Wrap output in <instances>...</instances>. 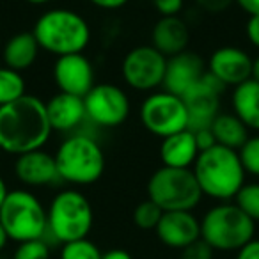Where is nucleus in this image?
Masks as SVG:
<instances>
[{
    "mask_svg": "<svg viewBox=\"0 0 259 259\" xmlns=\"http://www.w3.org/2000/svg\"><path fill=\"white\" fill-rule=\"evenodd\" d=\"M54 130L47 115V105L37 94L22 96L0 107V151L11 156L45 149Z\"/></svg>",
    "mask_w": 259,
    "mask_h": 259,
    "instance_id": "obj_1",
    "label": "nucleus"
},
{
    "mask_svg": "<svg viewBox=\"0 0 259 259\" xmlns=\"http://www.w3.org/2000/svg\"><path fill=\"white\" fill-rule=\"evenodd\" d=\"M54 156L61 183L73 188L98 183L107 167V158L100 141L85 130L66 135L57 146Z\"/></svg>",
    "mask_w": 259,
    "mask_h": 259,
    "instance_id": "obj_2",
    "label": "nucleus"
},
{
    "mask_svg": "<svg viewBox=\"0 0 259 259\" xmlns=\"http://www.w3.org/2000/svg\"><path fill=\"white\" fill-rule=\"evenodd\" d=\"M192 172L202 195L217 202L234 201L240 188L247 183L240 153L219 144L199 153Z\"/></svg>",
    "mask_w": 259,
    "mask_h": 259,
    "instance_id": "obj_3",
    "label": "nucleus"
},
{
    "mask_svg": "<svg viewBox=\"0 0 259 259\" xmlns=\"http://www.w3.org/2000/svg\"><path fill=\"white\" fill-rule=\"evenodd\" d=\"M32 34L47 54L62 57L83 54L93 39V30L83 15L69 8L47 9L34 22Z\"/></svg>",
    "mask_w": 259,
    "mask_h": 259,
    "instance_id": "obj_4",
    "label": "nucleus"
},
{
    "mask_svg": "<svg viewBox=\"0 0 259 259\" xmlns=\"http://www.w3.org/2000/svg\"><path fill=\"white\" fill-rule=\"evenodd\" d=\"M94 226V209L91 201L78 188H62L47 206V236L50 245L89 238Z\"/></svg>",
    "mask_w": 259,
    "mask_h": 259,
    "instance_id": "obj_5",
    "label": "nucleus"
},
{
    "mask_svg": "<svg viewBox=\"0 0 259 259\" xmlns=\"http://www.w3.org/2000/svg\"><path fill=\"white\" fill-rule=\"evenodd\" d=\"M201 238L215 252H238L255 238V222L233 201L217 202L202 215Z\"/></svg>",
    "mask_w": 259,
    "mask_h": 259,
    "instance_id": "obj_6",
    "label": "nucleus"
},
{
    "mask_svg": "<svg viewBox=\"0 0 259 259\" xmlns=\"http://www.w3.org/2000/svg\"><path fill=\"white\" fill-rule=\"evenodd\" d=\"M0 224L9 241L41 240L47 236V206L29 188H13L0 208Z\"/></svg>",
    "mask_w": 259,
    "mask_h": 259,
    "instance_id": "obj_7",
    "label": "nucleus"
},
{
    "mask_svg": "<svg viewBox=\"0 0 259 259\" xmlns=\"http://www.w3.org/2000/svg\"><path fill=\"white\" fill-rule=\"evenodd\" d=\"M146 192L162 211H194L204 197L192 169L163 165L149 176Z\"/></svg>",
    "mask_w": 259,
    "mask_h": 259,
    "instance_id": "obj_8",
    "label": "nucleus"
},
{
    "mask_svg": "<svg viewBox=\"0 0 259 259\" xmlns=\"http://www.w3.org/2000/svg\"><path fill=\"white\" fill-rule=\"evenodd\" d=\"M139 119L146 132L158 139L180 134L190 124L183 98L165 89L146 94L139 107Z\"/></svg>",
    "mask_w": 259,
    "mask_h": 259,
    "instance_id": "obj_9",
    "label": "nucleus"
},
{
    "mask_svg": "<svg viewBox=\"0 0 259 259\" xmlns=\"http://www.w3.org/2000/svg\"><path fill=\"white\" fill-rule=\"evenodd\" d=\"M167 57L153 45H137L130 48L121 61V78L132 91L155 93L162 89L165 78Z\"/></svg>",
    "mask_w": 259,
    "mask_h": 259,
    "instance_id": "obj_10",
    "label": "nucleus"
},
{
    "mask_svg": "<svg viewBox=\"0 0 259 259\" xmlns=\"http://www.w3.org/2000/svg\"><path fill=\"white\" fill-rule=\"evenodd\" d=\"M87 122L96 128H117L132 112V100L121 85L112 82H96L83 96Z\"/></svg>",
    "mask_w": 259,
    "mask_h": 259,
    "instance_id": "obj_11",
    "label": "nucleus"
},
{
    "mask_svg": "<svg viewBox=\"0 0 259 259\" xmlns=\"http://www.w3.org/2000/svg\"><path fill=\"white\" fill-rule=\"evenodd\" d=\"M226 87L206 73L188 93H185L183 101L187 105L190 124L188 130L197 132L202 128H209L213 119L220 114V96Z\"/></svg>",
    "mask_w": 259,
    "mask_h": 259,
    "instance_id": "obj_12",
    "label": "nucleus"
},
{
    "mask_svg": "<svg viewBox=\"0 0 259 259\" xmlns=\"http://www.w3.org/2000/svg\"><path fill=\"white\" fill-rule=\"evenodd\" d=\"M52 78L59 93L83 98L96 83V71L85 54H71L55 59Z\"/></svg>",
    "mask_w": 259,
    "mask_h": 259,
    "instance_id": "obj_13",
    "label": "nucleus"
},
{
    "mask_svg": "<svg viewBox=\"0 0 259 259\" xmlns=\"http://www.w3.org/2000/svg\"><path fill=\"white\" fill-rule=\"evenodd\" d=\"M206 73L219 80L224 87H236L250 78L252 57L243 48L224 45L209 54Z\"/></svg>",
    "mask_w": 259,
    "mask_h": 259,
    "instance_id": "obj_14",
    "label": "nucleus"
},
{
    "mask_svg": "<svg viewBox=\"0 0 259 259\" xmlns=\"http://www.w3.org/2000/svg\"><path fill=\"white\" fill-rule=\"evenodd\" d=\"M13 174L20 181V185L29 190L54 187L61 183L55 156L47 149H36V151L16 156L13 163Z\"/></svg>",
    "mask_w": 259,
    "mask_h": 259,
    "instance_id": "obj_15",
    "label": "nucleus"
},
{
    "mask_svg": "<svg viewBox=\"0 0 259 259\" xmlns=\"http://www.w3.org/2000/svg\"><path fill=\"white\" fill-rule=\"evenodd\" d=\"M155 234L163 247L183 250L201 240V220L194 211H163Z\"/></svg>",
    "mask_w": 259,
    "mask_h": 259,
    "instance_id": "obj_16",
    "label": "nucleus"
},
{
    "mask_svg": "<svg viewBox=\"0 0 259 259\" xmlns=\"http://www.w3.org/2000/svg\"><path fill=\"white\" fill-rule=\"evenodd\" d=\"M45 105H47V115L54 134L71 135L89 124L83 98L57 91L45 101Z\"/></svg>",
    "mask_w": 259,
    "mask_h": 259,
    "instance_id": "obj_17",
    "label": "nucleus"
},
{
    "mask_svg": "<svg viewBox=\"0 0 259 259\" xmlns=\"http://www.w3.org/2000/svg\"><path fill=\"white\" fill-rule=\"evenodd\" d=\"M204 75L206 62L202 61L201 55L192 50H185L174 57L167 59V69L162 89L178 94V96H183Z\"/></svg>",
    "mask_w": 259,
    "mask_h": 259,
    "instance_id": "obj_18",
    "label": "nucleus"
},
{
    "mask_svg": "<svg viewBox=\"0 0 259 259\" xmlns=\"http://www.w3.org/2000/svg\"><path fill=\"white\" fill-rule=\"evenodd\" d=\"M167 59L188 50L190 25L181 16H160L151 29V43Z\"/></svg>",
    "mask_w": 259,
    "mask_h": 259,
    "instance_id": "obj_19",
    "label": "nucleus"
},
{
    "mask_svg": "<svg viewBox=\"0 0 259 259\" xmlns=\"http://www.w3.org/2000/svg\"><path fill=\"white\" fill-rule=\"evenodd\" d=\"M199 153L201 151L192 130H183L180 134L162 139L158 148L162 165L172 167V169H192Z\"/></svg>",
    "mask_w": 259,
    "mask_h": 259,
    "instance_id": "obj_20",
    "label": "nucleus"
},
{
    "mask_svg": "<svg viewBox=\"0 0 259 259\" xmlns=\"http://www.w3.org/2000/svg\"><path fill=\"white\" fill-rule=\"evenodd\" d=\"M41 54L39 43L34 37L32 30L16 32L6 41L2 48V61L4 66L18 73H25L37 62Z\"/></svg>",
    "mask_w": 259,
    "mask_h": 259,
    "instance_id": "obj_21",
    "label": "nucleus"
},
{
    "mask_svg": "<svg viewBox=\"0 0 259 259\" xmlns=\"http://www.w3.org/2000/svg\"><path fill=\"white\" fill-rule=\"evenodd\" d=\"M233 114L248 128V132L259 134V82L248 78L233 87L231 93Z\"/></svg>",
    "mask_w": 259,
    "mask_h": 259,
    "instance_id": "obj_22",
    "label": "nucleus"
},
{
    "mask_svg": "<svg viewBox=\"0 0 259 259\" xmlns=\"http://www.w3.org/2000/svg\"><path fill=\"white\" fill-rule=\"evenodd\" d=\"M211 132L219 146L231 149H240L250 137L248 128L233 114V112H220L211 122Z\"/></svg>",
    "mask_w": 259,
    "mask_h": 259,
    "instance_id": "obj_23",
    "label": "nucleus"
},
{
    "mask_svg": "<svg viewBox=\"0 0 259 259\" xmlns=\"http://www.w3.org/2000/svg\"><path fill=\"white\" fill-rule=\"evenodd\" d=\"M27 94V82L23 73L8 66H0V107L13 103Z\"/></svg>",
    "mask_w": 259,
    "mask_h": 259,
    "instance_id": "obj_24",
    "label": "nucleus"
},
{
    "mask_svg": "<svg viewBox=\"0 0 259 259\" xmlns=\"http://www.w3.org/2000/svg\"><path fill=\"white\" fill-rule=\"evenodd\" d=\"M234 204L255 224L259 222V181H247L234 197Z\"/></svg>",
    "mask_w": 259,
    "mask_h": 259,
    "instance_id": "obj_25",
    "label": "nucleus"
},
{
    "mask_svg": "<svg viewBox=\"0 0 259 259\" xmlns=\"http://www.w3.org/2000/svg\"><path fill=\"white\" fill-rule=\"evenodd\" d=\"M101 255L103 252L89 238L61 245V252H59V259H101Z\"/></svg>",
    "mask_w": 259,
    "mask_h": 259,
    "instance_id": "obj_26",
    "label": "nucleus"
},
{
    "mask_svg": "<svg viewBox=\"0 0 259 259\" xmlns=\"http://www.w3.org/2000/svg\"><path fill=\"white\" fill-rule=\"evenodd\" d=\"M163 211L151 201V199H144L141 201L134 209V224L141 231H155L158 226L160 219H162Z\"/></svg>",
    "mask_w": 259,
    "mask_h": 259,
    "instance_id": "obj_27",
    "label": "nucleus"
},
{
    "mask_svg": "<svg viewBox=\"0 0 259 259\" xmlns=\"http://www.w3.org/2000/svg\"><path fill=\"white\" fill-rule=\"evenodd\" d=\"M11 259H52V245L45 238L16 243Z\"/></svg>",
    "mask_w": 259,
    "mask_h": 259,
    "instance_id": "obj_28",
    "label": "nucleus"
},
{
    "mask_svg": "<svg viewBox=\"0 0 259 259\" xmlns=\"http://www.w3.org/2000/svg\"><path fill=\"white\" fill-rule=\"evenodd\" d=\"M238 153L245 172L259 180V134L250 135L247 142L238 149Z\"/></svg>",
    "mask_w": 259,
    "mask_h": 259,
    "instance_id": "obj_29",
    "label": "nucleus"
},
{
    "mask_svg": "<svg viewBox=\"0 0 259 259\" xmlns=\"http://www.w3.org/2000/svg\"><path fill=\"white\" fill-rule=\"evenodd\" d=\"M213 257H215V250L202 238L181 250V259H213Z\"/></svg>",
    "mask_w": 259,
    "mask_h": 259,
    "instance_id": "obj_30",
    "label": "nucleus"
},
{
    "mask_svg": "<svg viewBox=\"0 0 259 259\" xmlns=\"http://www.w3.org/2000/svg\"><path fill=\"white\" fill-rule=\"evenodd\" d=\"M151 6L160 16H181L185 0H151Z\"/></svg>",
    "mask_w": 259,
    "mask_h": 259,
    "instance_id": "obj_31",
    "label": "nucleus"
},
{
    "mask_svg": "<svg viewBox=\"0 0 259 259\" xmlns=\"http://www.w3.org/2000/svg\"><path fill=\"white\" fill-rule=\"evenodd\" d=\"M194 4L206 15H222L234 4V0H194Z\"/></svg>",
    "mask_w": 259,
    "mask_h": 259,
    "instance_id": "obj_32",
    "label": "nucleus"
},
{
    "mask_svg": "<svg viewBox=\"0 0 259 259\" xmlns=\"http://www.w3.org/2000/svg\"><path fill=\"white\" fill-rule=\"evenodd\" d=\"M194 134H195V141H197V146H199V151H206V149L217 146L215 135H213L211 128L197 130V132H194Z\"/></svg>",
    "mask_w": 259,
    "mask_h": 259,
    "instance_id": "obj_33",
    "label": "nucleus"
},
{
    "mask_svg": "<svg viewBox=\"0 0 259 259\" xmlns=\"http://www.w3.org/2000/svg\"><path fill=\"white\" fill-rule=\"evenodd\" d=\"M245 36L254 48H259V16H248L245 25Z\"/></svg>",
    "mask_w": 259,
    "mask_h": 259,
    "instance_id": "obj_34",
    "label": "nucleus"
},
{
    "mask_svg": "<svg viewBox=\"0 0 259 259\" xmlns=\"http://www.w3.org/2000/svg\"><path fill=\"white\" fill-rule=\"evenodd\" d=\"M234 259H259V238H252L236 252Z\"/></svg>",
    "mask_w": 259,
    "mask_h": 259,
    "instance_id": "obj_35",
    "label": "nucleus"
},
{
    "mask_svg": "<svg viewBox=\"0 0 259 259\" xmlns=\"http://www.w3.org/2000/svg\"><path fill=\"white\" fill-rule=\"evenodd\" d=\"M91 6H94L96 9H100V11H119V9H122L126 4H128L130 0H87Z\"/></svg>",
    "mask_w": 259,
    "mask_h": 259,
    "instance_id": "obj_36",
    "label": "nucleus"
},
{
    "mask_svg": "<svg viewBox=\"0 0 259 259\" xmlns=\"http://www.w3.org/2000/svg\"><path fill=\"white\" fill-rule=\"evenodd\" d=\"M234 4L248 16H259V0H234Z\"/></svg>",
    "mask_w": 259,
    "mask_h": 259,
    "instance_id": "obj_37",
    "label": "nucleus"
},
{
    "mask_svg": "<svg viewBox=\"0 0 259 259\" xmlns=\"http://www.w3.org/2000/svg\"><path fill=\"white\" fill-rule=\"evenodd\" d=\"M101 259H134V255L124 248H110V250L103 252Z\"/></svg>",
    "mask_w": 259,
    "mask_h": 259,
    "instance_id": "obj_38",
    "label": "nucleus"
},
{
    "mask_svg": "<svg viewBox=\"0 0 259 259\" xmlns=\"http://www.w3.org/2000/svg\"><path fill=\"white\" fill-rule=\"evenodd\" d=\"M9 194V187H8V181L4 180V176L0 174V208H2V204H4L6 197H8Z\"/></svg>",
    "mask_w": 259,
    "mask_h": 259,
    "instance_id": "obj_39",
    "label": "nucleus"
},
{
    "mask_svg": "<svg viewBox=\"0 0 259 259\" xmlns=\"http://www.w3.org/2000/svg\"><path fill=\"white\" fill-rule=\"evenodd\" d=\"M250 78L255 80V82H259V55L252 59V75H250Z\"/></svg>",
    "mask_w": 259,
    "mask_h": 259,
    "instance_id": "obj_40",
    "label": "nucleus"
},
{
    "mask_svg": "<svg viewBox=\"0 0 259 259\" xmlns=\"http://www.w3.org/2000/svg\"><path fill=\"white\" fill-rule=\"evenodd\" d=\"M8 243H9V238H8V234H6L4 227H2V224H0V252L6 250Z\"/></svg>",
    "mask_w": 259,
    "mask_h": 259,
    "instance_id": "obj_41",
    "label": "nucleus"
},
{
    "mask_svg": "<svg viewBox=\"0 0 259 259\" xmlns=\"http://www.w3.org/2000/svg\"><path fill=\"white\" fill-rule=\"evenodd\" d=\"M23 2H27V4H30V6H36V8H41V6L52 4L54 0H23Z\"/></svg>",
    "mask_w": 259,
    "mask_h": 259,
    "instance_id": "obj_42",
    "label": "nucleus"
},
{
    "mask_svg": "<svg viewBox=\"0 0 259 259\" xmlns=\"http://www.w3.org/2000/svg\"><path fill=\"white\" fill-rule=\"evenodd\" d=\"M180 259H181V257H180Z\"/></svg>",
    "mask_w": 259,
    "mask_h": 259,
    "instance_id": "obj_43",
    "label": "nucleus"
}]
</instances>
